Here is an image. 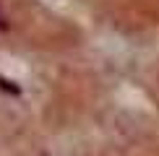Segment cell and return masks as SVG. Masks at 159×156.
<instances>
[{
	"mask_svg": "<svg viewBox=\"0 0 159 156\" xmlns=\"http://www.w3.org/2000/svg\"><path fill=\"white\" fill-rule=\"evenodd\" d=\"M0 86L5 91H11V94H18V86H11V81H5V78H0Z\"/></svg>",
	"mask_w": 159,
	"mask_h": 156,
	"instance_id": "cell-1",
	"label": "cell"
},
{
	"mask_svg": "<svg viewBox=\"0 0 159 156\" xmlns=\"http://www.w3.org/2000/svg\"><path fill=\"white\" fill-rule=\"evenodd\" d=\"M0 31H8V21H5L3 16H0Z\"/></svg>",
	"mask_w": 159,
	"mask_h": 156,
	"instance_id": "cell-2",
	"label": "cell"
}]
</instances>
